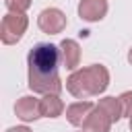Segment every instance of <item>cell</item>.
Returning <instances> with one entry per match:
<instances>
[{"mask_svg":"<svg viewBox=\"0 0 132 132\" xmlns=\"http://www.w3.org/2000/svg\"><path fill=\"white\" fill-rule=\"evenodd\" d=\"M60 62V47L52 43H37L27 56L29 89L41 95H58L62 91V80L58 74Z\"/></svg>","mask_w":132,"mask_h":132,"instance_id":"obj_1","label":"cell"},{"mask_svg":"<svg viewBox=\"0 0 132 132\" xmlns=\"http://www.w3.org/2000/svg\"><path fill=\"white\" fill-rule=\"evenodd\" d=\"M107 85H109V72L101 64H91L87 68H80L66 78L68 93L78 99L101 95L107 89Z\"/></svg>","mask_w":132,"mask_h":132,"instance_id":"obj_2","label":"cell"},{"mask_svg":"<svg viewBox=\"0 0 132 132\" xmlns=\"http://www.w3.org/2000/svg\"><path fill=\"white\" fill-rule=\"evenodd\" d=\"M27 25H29V19L21 12H8L4 14L2 19V25H0V39L4 45H12L16 43L23 33L27 31Z\"/></svg>","mask_w":132,"mask_h":132,"instance_id":"obj_3","label":"cell"},{"mask_svg":"<svg viewBox=\"0 0 132 132\" xmlns=\"http://www.w3.org/2000/svg\"><path fill=\"white\" fill-rule=\"evenodd\" d=\"M66 14L60 10V8H43L37 16V25L43 33H50V35H56V33H62L66 29Z\"/></svg>","mask_w":132,"mask_h":132,"instance_id":"obj_4","label":"cell"},{"mask_svg":"<svg viewBox=\"0 0 132 132\" xmlns=\"http://www.w3.org/2000/svg\"><path fill=\"white\" fill-rule=\"evenodd\" d=\"M107 14V0H80L78 16L87 23H97Z\"/></svg>","mask_w":132,"mask_h":132,"instance_id":"obj_5","label":"cell"},{"mask_svg":"<svg viewBox=\"0 0 132 132\" xmlns=\"http://www.w3.org/2000/svg\"><path fill=\"white\" fill-rule=\"evenodd\" d=\"M14 113L16 118H21L23 122H33L37 118H41V107H39V99L25 95L21 99H16L14 103Z\"/></svg>","mask_w":132,"mask_h":132,"instance_id":"obj_6","label":"cell"},{"mask_svg":"<svg viewBox=\"0 0 132 132\" xmlns=\"http://www.w3.org/2000/svg\"><path fill=\"white\" fill-rule=\"evenodd\" d=\"M60 60H62V66L68 68V70H74L80 62V45L74 41V39H64L60 45Z\"/></svg>","mask_w":132,"mask_h":132,"instance_id":"obj_7","label":"cell"},{"mask_svg":"<svg viewBox=\"0 0 132 132\" xmlns=\"http://www.w3.org/2000/svg\"><path fill=\"white\" fill-rule=\"evenodd\" d=\"M93 109H95V103L93 101H76V103H70L66 107V120L72 126H82L85 120L91 116Z\"/></svg>","mask_w":132,"mask_h":132,"instance_id":"obj_8","label":"cell"},{"mask_svg":"<svg viewBox=\"0 0 132 132\" xmlns=\"http://www.w3.org/2000/svg\"><path fill=\"white\" fill-rule=\"evenodd\" d=\"M111 120L105 116V111H101L97 105H95V109L91 111V116L85 120V124H82V132H109L111 130Z\"/></svg>","mask_w":132,"mask_h":132,"instance_id":"obj_9","label":"cell"},{"mask_svg":"<svg viewBox=\"0 0 132 132\" xmlns=\"http://www.w3.org/2000/svg\"><path fill=\"white\" fill-rule=\"evenodd\" d=\"M39 107L43 118H58L64 111V101L58 95H43V99H39Z\"/></svg>","mask_w":132,"mask_h":132,"instance_id":"obj_10","label":"cell"},{"mask_svg":"<svg viewBox=\"0 0 132 132\" xmlns=\"http://www.w3.org/2000/svg\"><path fill=\"white\" fill-rule=\"evenodd\" d=\"M97 107L101 111H105V116L111 120V122H118L124 113H122V103H120V97H103L99 99Z\"/></svg>","mask_w":132,"mask_h":132,"instance_id":"obj_11","label":"cell"},{"mask_svg":"<svg viewBox=\"0 0 132 132\" xmlns=\"http://www.w3.org/2000/svg\"><path fill=\"white\" fill-rule=\"evenodd\" d=\"M4 4L8 8V12H21V14H25V10L31 6V0H4Z\"/></svg>","mask_w":132,"mask_h":132,"instance_id":"obj_12","label":"cell"},{"mask_svg":"<svg viewBox=\"0 0 132 132\" xmlns=\"http://www.w3.org/2000/svg\"><path fill=\"white\" fill-rule=\"evenodd\" d=\"M120 103H122V113L132 118V91H126L120 95Z\"/></svg>","mask_w":132,"mask_h":132,"instance_id":"obj_13","label":"cell"},{"mask_svg":"<svg viewBox=\"0 0 132 132\" xmlns=\"http://www.w3.org/2000/svg\"><path fill=\"white\" fill-rule=\"evenodd\" d=\"M6 132H31L27 126H14V128H8Z\"/></svg>","mask_w":132,"mask_h":132,"instance_id":"obj_14","label":"cell"},{"mask_svg":"<svg viewBox=\"0 0 132 132\" xmlns=\"http://www.w3.org/2000/svg\"><path fill=\"white\" fill-rule=\"evenodd\" d=\"M128 62H130V64H132V50H130V52H128Z\"/></svg>","mask_w":132,"mask_h":132,"instance_id":"obj_15","label":"cell"},{"mask_svg":"<svg viewBox=\"0 0 132 132\" xmlns=\"http://www.w3.org/2000/svg\"><path fill=\"white\" fill-rule=\"evenodd\" d=\"M130 130H132V118H130Z\"/></svg>","mask_w":132,"mask_h":132,"instance_id":"obj_16","label":"cell"}]
</instances>
